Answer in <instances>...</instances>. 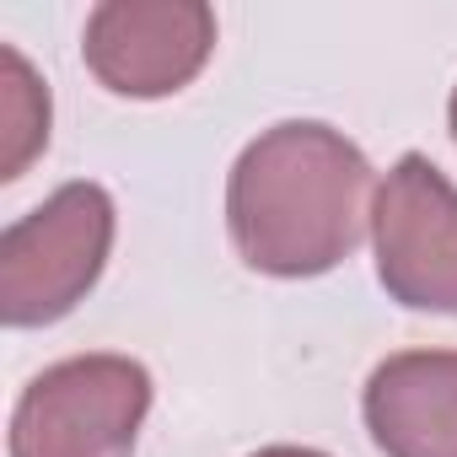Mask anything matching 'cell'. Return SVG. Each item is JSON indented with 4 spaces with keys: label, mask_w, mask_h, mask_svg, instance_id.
<instances>
[{
    "label": "cell",
    "mask_w": 457,
    "mask_h": 457,
    "mask_svg": "<svg viewBox=\"0 0 457 457\" xmlns=\"http://www.w3.org/2000/svg\"><path fill=\"white\" fill-rule=\"evenodd\" d=\"M371 199V162L345 129L286 119L253 135L226 172V232L248 270L312 280L361 248Z\"/></svg>",
    "instance_id": "obj_1"
},
{
    "label": "cell",
    "mask_w": 457,
    "mask_h": 457,
    "mask_svg": "<svg viewBox=\"0 0 457 457\" xmlns=\"http://www.w3.org/2000/svg\"><path fill=\"white\" fill-rule=\"evenodd\" d=\"M113 199L103 183H60L0 237V318L6 328H49L71 318L108 270Z\"/></svg>",
    "instance_id": "obj_2"
},
{
    "label": "cell",
    "mask_w": 457,
    "mask_h": 457,
    "mask_svg": "<svg viewBox=\"0 0 457 457\" xmlns=\"http://www.w3.org/2000/svg\"><path fill=\"white\" fill-rule=\"evenodd\" d=\"M151 371L97 350L44 366L12 409V457H135Z\"/></svg>",
    "instance_id": "obj_3"
},
{
    "label": "cell",
    "mask_w": 457,
    "mask_h": 457,
    "mask_svg": "<svg viewBox=\"0 0 457 457\" xmlns=\"http://www.w3.org/2000/svg\"><path fill=\"white\" fill-rule=\"evenodd\" d=\"M371 253L398 307L457 318V183L430 156L403 151L377 183Z\"/></svg>",
    "instance_id": "obj_4"
},
{
    "label": "cell",
    "mask_w": 457,
    "mask_h": 457,
    "mask_svg": "<svg viewBox=\"0 0 457 457\" xmlns=\"http://www.w3.org/2000/svg\"><path fill=\"white\" fill-rule=\"evenodd\" d=\"M215 54L204 0H103L81 28V60L113 97L156 103L183 92Z\"/></svg>",
    "instance_id": "obj_5"
},
{
    "label": "cell",
    "mask_w": 457,
    "mask_h": 457,
    "mask_svg": "<svg viewBox=\"0 0 457 457\" xmlns=\"http://www.w3.org/2000/svg\"><path fill=\"white\" fill-rule=\"evenodd\" d=\"M361 420L382 457H457V350H398L377 361Z\"/></svg>",
    "instance_id": "obj_6"
},
{
    "label": "cell",
    "mask_w": 457,
    "mask_h": 457,
    "mask_svg": "<svg viewBox=\"0 0 457 457\" xmlns=\"http://www.w3.org/2000/svg\"><path fill=\"white\" fill-rule=\"evenodd\" d=\"M49 145V87L17 44H0V178L17 183Z\"/></svg>",
    "instance_id": "obj_7"
},
{
    "label": "cell",
    "mask_w": 457,
    "mask_h": 457,
    "mask_svg": "<svg viewBox=\"0 0 457 457\" xmlns=\"http://www.w3.org/2000/svg\"><path fill=\"white\" fill-rule=\"evenodd\" d=\"M253 457H328V452H318V446H264Z\"/></svg>",
    "instance_id": "obj_8"
},
{
    "label": "cell",
    "mask_w": 457,
    "mask_h": 457,
    "mask_svg": "<svg viewBox=\"0 0 457 457\" xmlns=\"http://www.w3.org/2000/svg\"><path fill=\"white\" fill-rule=\"evenodd\" d=\"M446 124H452V140H457V87H452V97H446Z\"/></svg>",
    "instance_id": "obj_9"
}]
</instances>
